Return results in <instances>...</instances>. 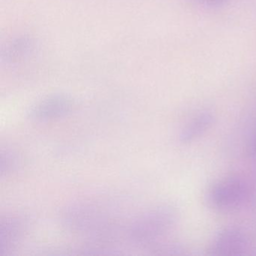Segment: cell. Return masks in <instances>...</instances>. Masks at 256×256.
Masks as SVG:
<instances>
[{"label": "cell", "mask_w": 256, "mask_h": 256, "mask_svg": "<svg viewBox=\"0 0 256 256\" xmlns=\"http://www.w3.org/2000/svg\"><path fill=\"white\" fill-rule=\"evenodd\" d=\"M114 206L96 202H83L66 206L61 212L62 224L71 232L96 240H110L124 234L126 224L119 222Z\"/></svg>", "instance_id": "obj_1"}, {"label": "cell", "mask_w": 256, "mask_h": 256, "mask_svg": "<svg viewBox=\"0 0 256 256\" xmlns=\"http://www.w3.org/2000/svg\"><path fill=\"white\" fill-rule=\"evenodd\" d=\"M179 220L173 205L161 204L142 211L128 220L124 236L132 244L152 246L168 234Z\"/></svg>", "instance_id": "obj_2"}, {"label": "cell", "mask_w": 256, "mask_h": 256, "mask_svg": "<svg viewBox=\"0 0 256 256\" xmlns=\"http://www.w3.org/2000/svg\"><path fill=\"white\" fill-rule=\"evenodd\" d=\"M248 194L245 181L238 176H226L209 186L205 192V202L216 212H234L246 202Z\"/></svg>", "instance_id": "obj_3"}, {"label": "cell", "mask_w": 256, "mask_h": 256, "mask_svg": "<svg viewBox=\"0 0 256 256\" xmlns=\"http://www.w3.org/2000/svg\"><path fill=\"white\" fill-rule=\"evenodd\" d=\"M71 97L66 94H53L35 104L28 112L31 120L38 122L53 120L67 116L72 110Z\"/></svg>", "instance_id": "obj_4"}, {"label": "cell", "mask_w": 256, "mask_h": 256, "mask_svg": "<svg viewBox=\"0 0 256 256\" xmlns=\"http://www.w3.org/2000/svg\"><path fill=\"white\" fill-rule=\"evenodd\" d=\"M248 240L245 234L236 228H226L214 236L208 248L210 256H236L246 250Z\"/></svg>", "instance_id": "obj_5"}, {"label": "cell", "mask_w": 256, "mask_h": 256, "mask_svg": "<svg viewBox=\"0 0 256 256\" xmlns=\"http://www.w3.org/2000/svg\"><path fill=\"white\" fill-rule=\"evenodd\" d=\"M26 223L20 217H7L0 226V254L10 250L23 236Z\"/></svg>", "instance_id": "obj_6"}, {"label": "cell", "mask_w": 256, "mask_h": 256, "mask_svg": "<svg viewBox=\"0 0 256 256\" xmlns=\"http://www.w3.org/2000/svg\"><path fill=\"white\" fill-rule=\"evenodd\" d=\"M215 116L211 112H204L198 114L184 126L180 134L182 144H188L197 140L212 126Z\"/></svg>", "instance_id": "obj_7"}, {"label": "cell", "mask_w": 256, "mask_h": 256, "mask_svg": "<svg viewBox=\"0 0 256 256\" xmlns=\"http://www.w3.org/2000/svg\"><path fill=\"white\" fill-rule=\"evenodd\" d=\"M20 164V160L18 158L16 154L12 151L6 150L2 152L1 155V174L10 173L16 170L18 168V166Z\"/></svg>", "instance_id": "obj_8"}, {"label": "cell", "mask_w": 256, "mask_h": 256, "mask_svg": "<svg viewBox=\"0 0 256 256\" xmlns=\"http://www.w3.org/2000/svg\"><path fill=\"white\" fill-rule=\"evenodd\" d=\"M30 47V44L28 40H24V38L17 40L16 42L12 43L10 46V48L7 52V55L11 60L16 59L18 56L20 58V56H23V54L28 52Z\"/></svg>", "instance_id": "obj_9"}, {"label": "cell", "mask_w": 256, "mask_h": 256, "mask_svg": "<svg viewBox=\"0 0 256 256\" xmlns=\"http://www.w3.org/2000/svg\"><path fill=\"white\" fill-rule=\"evenodd\" d=\"M192 2L208 8H218L224 6L230 0H190Z\"/></svg>", "instance_id": "obj_10"}, {"label": "cell", "mask_w": 256, "mask_h": 256, "mask_svg": "<svg viewBox=\"0 0 256 256\" xmlns=\"http://www.w3.org/2000/svg\"><path fill=\"white\" fill-rule=\"evenodd\" d=\"M248 149H250V155L252 156V158L256 160V126L254 128V131H253L252 134Z\"/></svg>", "instance_id": "obj_11"}]
</instances>
